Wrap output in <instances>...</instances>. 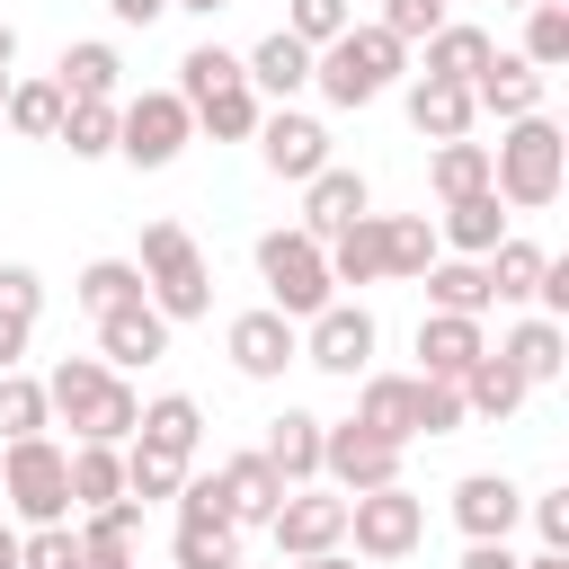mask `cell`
<instances>
[{"label": "cell", "instance_id": "4fadbf2b", "mask_svg": "<svg viewBox=\"0 0 569 569\" xmlns=\"http://www.w3.org/2000/svg\"><path fill=\"white\" fill-rule=\"evenodd\" d=\"M222 356H231L240 382H284V365H302V329L258 302V311H240V320L222 329Z\"/></svg>", "mask_w": 569, "mask_h": 569}, {"label": "cell", "instance_id": "f907efd6", "mask_svg": "<svg viewBox=\"0 0 569 569\" xmlns=\"http://www.w3.org/2000/svg\"><path fill=\"white\" fill-rule=\"evenodd\" d=\"M525 516H533L542 551H569V489H542V498H525Z\"/></svg>", "mask_w": 569, "mask_h": 569}, {"label": "cell", "instance_id": "bcb514c9", "mask_svg": "<svg viewBox=\"0 0 569 569\" xmlns=\"http://www.w3.org/2000/svg\"><path fill=\"white\" fill-rule=\"evenodd\" d=\"M445 18H453L445 0H382V18H373V27H382L391 44H427V36L445 27Z\"/></svg>", "mask_w": 569, "mask_h": 569}, {"label": "cell", "instance_id": "d6a6232c", "mask_svg": "<svg viewBox=\"0 0 569 569\" xmlns=\"http://www.w3.org/2000/svg\"><path fill=\"white\" fill-rule=\"evenodd\" d=\"M320 258H329V284H382V213H356Z\"/></svg>", "mask_w": 569, "mask_h": 569}, {"label": "cell", "instance_id": "f546056e", "mask_svg": "<svg viewBox=\"0 0 569 569\" xmlns=\"http://www.w3.org/2000/svg\"><path fill=\"white\" fill-rule=\"evenodd\" d=\"M418 284H427V311H453V320H489V311H498V302H489V267H480V258H436Z\"/></svg>", "mask_w": 569, "mask_h": 569}, {"label": "cell", "instance_id": "3957f363", "mask_svg": "<svg viewBox=\"0 0 569 569\" xmlns=\"http://www.w3.org/2000/svg\"><path fill=\"white\" fill-rule=\"evenodd\" d=\"M133 267H142V302H151L169 329L213 311V267H204V249H196L187 222H169V213L142 222V258H133Z\"/></svg>", "mask_w": 569, "mask_h": 569}, {"label": "cell", "instance_id": "4316f807", "mask_svg": "<svg viewBox=\"0 0 569 569\" xmlns=\"http://www.w3.org/2000/svg\"><path fill=\"white\" fill-rule=\"evenodd\" d=\"M498 240H507V213H498V196H489V187L436 213V249H445V258H489Z\"/></svg>", "mask_w": 569, "mask_h": 569}, {"label": "cell", "instance_id": "03108f58", "mask_svg": "<svg viewBox=\"0 0 569 569\" xmlns=\"http://www.w3.org/2000/svg\"><path fill=\"white\" fill-rule=\"evenodd\" d=\"M0 89H9V80H0Z\"/></svg>", "mask_w": 569, "mask_h": 569}, {"label": "cell", "instance_id": "60d3db41", "mask_svg": "<svg viewBox=\"0 0 569 569\" xmlns=\"http://www.w3.org/2000/svg\"><path fill=\"white\" fill-rule=\"evenodd\" d=\"M516 53L551 80V71L569 62V9H560V0H533V9H525V44H516Z\"/></svg>", "mask_w": 569, "mask_h": 569}, {"label": "cell", "instance_id": "1f68e13d", "mask_svg": "<svg viewBox=\"0 0 569 569\" xmlns=\"http://www.w3.org/2000/svg\"><path fill=\"white\" fill-rule=\"evenodd\" d=\"M436 258H445V249H436V213H382V276L418 284Z\"/></svg>", "mask_w": 569, "mask_h": 569}, {"label": "cell", "instance_id": "5bb4252c", "mask_svg": "<svg viewBox=\"0 0 569 569\" xmlns=\"http://www.w3.org/2000/svg\"><path fill=\"white\" fill-rule=\"evenodd\" d=\"M445 507H453V525H462V542H507V533L525 525V489H516L507 471H462Z\"/></svg>", "mask_w": 569, "mask_h": 569}, {"label": "cell", "instance_id": "d4e9b609", "mask_svg": "<svg viewBox=\"0 0 569 569\" xmlns=\"http://www.w3.org/2000/svg\"><path fill=\"white\" fill-rule=\"evenodd\" d=\"M213 489H222V516L249 533V525H267L276 507H284V480L267 471V453H231L222 471H213Z\"/></svg>", "mask_w": 569, "mask_h": 569}, {"label": "cell", "instance_id": "d590c367", "mask_svg": "<svg viewBox=\"0 0 569 569\" xmlns=\"http://www.w3.org/2000/svg\"><path fill=\"white\" fill-rule=\"evenodd\" d=\"M187 116H196V133H213V142H249V133H258V116H267V98H258L249 80H231V89L196 98Z\"/></svg>", "mask_w": 569, "mask_h": 569}, {"label": "cell", "instance_id": "91938a15", "mask_svg": "<svg viewBox=\"0 0 569 569\" xmlns=\"http://www.w3.org/2000/svg\"><path fill=\"white\" fill-rule=\"evenodd\" d=\"M525 569H569V551H533V560H525Z\"/></svg>", "mask_w": 569, "mask_h": 569}, {"label": "cell", "instance_id": "f35d334b", "mask_svg": "<svg viewBox=\"0 0 569 569\" xmlns=\"http://www.w3.org/2000/svg\"><path fill=\"white\" fill-rule=\"evenodd\" d=\"M427 187H436L445 204L480 196V187H489V142H436V160H427Z\"/></svg>", "mask_w": 569, "mask_h": 569}, {"label": "cell", "instance_id": "8fae6325", "mask_svg": "<svg viewBox=\"0 0 569 569\" xmlns=\"http://www.w3.org/2000/svg\"><path fill=\"white\" fill-rule=\"evenodd\" d=\"M249 142H258L267 178H284V187H311V178L329 169V124H320V116H302V107H267Z\"/></svg>", "mask_w": 569, "mask_h": 569}, {"label": "cell", "instance_id": "db71d44e", "mask_svg": "<svg viewBox=\"0 0 569 569\" xmlns=\"http://www.w3.org/2000/svg\"><path fill=\"white\" fill-rule=\"evenodd\" d=\"M27 338H36L27 320H0V373H18V365H27Z\"/></svg>", "mask_w": 569, "mask_h": 569}, {"label": "cell", "instance_id": "7dc6e473", "mask_svg": "<svg viewBox=\"0 0 569 569\" xmlns=\"http://www.w3.org/2000/svg\"><path fill=\"white\" fill-rule=\"evenodd\" d=\"M18 569H80V533L71 525H27L18 533Z\"/></svg>", "mask_w": 569, "mask_h": 569}, {"label": "cell", "instance_id": "be15d7a7", "mask_svg": "<svg viewBox=\"0 0 569 569\" xmlns=\"http://www.w3.org/2000/svg\"><path fill=\"white\" fill-rule=\"evenodd\" d=\"M445 9H453V0H445Z\"/></svg>", "mask_w": 569, "mask_h": 569}, {"label": "cell", "instance_id": "e0dca14e", "mask_svg": "<svg viewBox=\"0 0 569 569\" xmlns=\"http://www.w3.org/2000/svg\"><path fill=\"white\" fill-rule=\"evenodd\" d=\"M356 427H373L382 445H418V373H356Z\"/></svg>", "mask_w": 569, "mask_h": 569}, {"label": "cell", "instance_id": "603a6c76", "mask_svg": "<svg viewBox=\"0 0 569 569\" xmlns=\"http://www.w3.org/2000/svg\"><path fill=\"white\" fill-rule=\"evenodd\" d=\"M409 124H418L427 142H471L480 107H471L462 80H427V71H409Z\"/></svg>", "mask_w": 569, "mask_h": 569}, {"label": "cell", "instance_id": "44dd1931", "mask_svg": "<svg viewBox=\"0 0 569 569\" xmlns=\"http://www.w3.org/2000/svg\"><path fill=\"white\" fill-rule=\"evenodd\" d=\"M320 427H329V418H311V409H276V418H267V445H258V453H267V471H276L284 489H311V480H320Z\"/></svg>", "mask_w": 569, "mask_h": 569}, {"label": "cell", "instance_id": "94428289", "mask_svg": "<svg viewBox=\"0 0 569 569\" xmlns=\"http://www.w3.org/2000/svg\"><path fill=\"white\" fill-rule=\"evenodd\" d=\"M80 569H133V560H98V551H80Z\"/></svg>", "mask_w": 569, "mask_h": 569}, {"label": "cell", "instance_id": "ba28073f", "mask_svg": "<svg viewBox=\"0 0 569 569\" xmlns=\"http://www.w3.org/2000/svg\"><path fill=\"white\" fill-rule=\"evenodd\" d=\"M347 542H356V560H409V551L427 542V498H418L409 480L347 498Z\"/></svg>", "mask_w": 569, "mask_h": 569}, {"label": "cell", "instance_id": "52a82bcc", "mask_svg": "<svg viewBox=\"0 0 569 569\" xmlns=\"http://www.w3.org/2000/svg\"><path fill=\"white\" fill-rule=\"evenodd\" d=\"M187 142H196V116H187L178 89H133V98H116V160L169 169Z\"/></svg>", "mask_w": 569, "mask_h": 569}, {"label": "cell", "instance_id": "2e32d148", "mask_svg": "<svg viewBox=\"0 0 569 569\" xmlns=\"http://www.w3.org/2000/svg\"><path fill=\"white\" fill-rule=\"evenodd\" d=\"M480 356H489V329L480 320H453V311H427L418 320V382H462Z\"/></svg>", "mask_w": 569, "mask_h": 569}, {"label": "cell", "instance_id": "d6986e66", "mask_svg": "<svg viewBox=\"0 0 569 569\" xmlns=\"http://www.w3.org/2000/svg\"><path fill=\"white\" fill-rule=\"evenodd\" d=\"M160 356H169V320L151 302H124V311L98 320V365L107 373H133V365H160Z\"/></svg>", "mask_w": 569, "mask_h": 569}, {"label": "cell", "instance_id": "680465c9", "mask_svg": "<svg viewBox=\"0 0 569 569\" xmlns=\"http://www.w3.org/2000/svg\"><path fill=\"white\" fill-rule=\"evenodd\" d=\"M293 569H356L347 551H320V560H293Z\"/></svg>", "mask_w": 569, "mask_h": 569}, {"label": "cell", "instance_id": "30bf717a", "mask_svg": "<svg viewBox=\"0 0 569 569\" xmlns=\"http://www.w3.org/2000/svg\"><path fill=\"white\" fill-rule=\"evenodd\" d=\"M320 480H329L338 498H365V489H391V480H400V445H382L373 427H356V418H338V427H320Z\"/></svg>", "mask_w": 569, "mask_h": 569}, {"label": "cell", "instance_id": "6f0895ef", "mask_svg": "<svg viewBox=\"0 0 569 569\" xmlns=\"http://www.w3.org/2000/svg\"><path fill=\"white\" fill-rule=\"evenodd\" d=\"M0 569H18V525H0Z\"/></svg>", "mask_w": 569, "mask_h": 569}, {"label": "cell", "instance_id": "ffe728a7", "mask_svg": "<svg viewBox=\"0 0 569 569\" xmlns=\"http://www.w3.org/2000/svg\"><path fill=\"white\" fill-rule=\"evenodd\" d=\"M133 445H151V453H169V462H196V445H204V400H196V391H160V400H142Z\"/></svg>", "mask_w": 569, "mask_h": 569}, {"label": "cell", "instance_id": "83f0119b", "mask_svg": "<svg viewBox=\"0 0 569 569\" xmlns=\"http://www.w3.org/2000/svg\"><path fill=\"white\" fill-rule=\"evenodd\" d=\"M489 53H498V36H489V27L445 18V27L427 36V80H462V89H471V80L489 71Z\"/></svg>", "mask_w": 569, "mask_h": 569}, {"label": "cell", "instance_id": "cb8c5ba5", "mask_svg": "<svg viewBox=\"0 0 569 569\" xmlns=\"http://www.w3.org/2000/svg\"><path fill=\"white\" fill-rule=\"evenodd\" d=\"M498 356L525 373V391H542V382H560V373H569V329H560V320H542V311H525V320L498 338Z\"/></svg>", "mask_w": 569, "mask_h": 569}, {"label": "cell", "instance_id": "ab89813d", "mask_svg": "<svg viewBox=\"0 0 569 569\" xmlns=\"http://www.w3.org/2000/svg\"><path fill=\"white\" fill-rule=\"evenodd\" d=\"M71 533H80V551H98V560H133V542H142V507H133V498H116V507H89Z\"/></svg>", "mask_w": 569, "mask_h": 569}, {"label": "cell", "instance_id": "f1b7e54d", "mask_svg": "<svg viewBox=\"0 0 569 569\" xmlns=\"http://www.w3.org/2000/svg\"><path fill=\"white\" fill-rule=\"evenodd\" d=\"M53 124H62V89H53V71H27V80L0 89V133H18V142H53Z\"/></svg>", "mask_w": 569, "mask_h": 569}, {"label": "cell", "instance_id": "9c48e42d", "mask_svg": "<svg viewBox=\"0 0 569 569\" xmlns=\"http://www.w3.org/2000/svg\"><path fill=\"white\" fill-rule=\"evenodd\" d=\"M373 347H382V320H373L365 302H329V311L302 320V365H320V373H338V382L373 373Z\"/></svg>", "mask_w": 569, "mask_h": 569}, {"label": "cell", "instance_id": "11a10c76", "mask_svg": "<svg viewBox=\"0 0 569 569\" xmlns=\"http://www.w3.org/2000/svg\"><path fill=\"white\" fill-rule=\"evenodd\" d=\"M9 62H18V27L0 18V80H9Z\"/></svg>", "mask_w": 569, "mask_h": 569}, {"label": "cell", "instance_id": "836d02e7", "mask_svg": "<svg viewBox=\"0 0 569 569\" xmlns=\"http://www.w3.org/2000/svg\"><path fill=\"white\" fill-rule=\"evenodd\" d=\"M71 302H80L89 320H107V311L142 302V267H133V258H89V267L71 276Z\"/></svg>", "mask_w": 569, "mask_h": 569}, {"label": "cell", "instance_id": "ee69618b", "mask_svg": "<svg viewBox=\"0 0 569 569\" xmlns=\"http://www.w3.org/2000/svg\"><path fill=\"white\" fill-rule=\"evenodd\" d=\"M53 427V409H44V382L36 373H0V445H18V436H44Z\"/></svg>", "mask_w": 569, "mask_h": 569}, {"label": "cell", "instance_id": "74e56055", "mask_svg": "<svg viewBox=\"0 0 569 569\" xmlns=\"http://www.w3.org/2000/svg\"><path fill=\"white\" fill-rule=\"evenodd\" d=\"M542 258H551L542 240H516V231H507V240L480 258V267H489V302H533V284H542Z\"/></svg>", "mask_w": 569, "mask_h": 569}, {"label": "cell", "instance_id": "681fc988", "mask_svg": "<svg viewBox=\"0 0 569 569\" xmlns=\"http://www.w3.org/2000/svg\"><path fill=\"white\" fill-rule=\"evenodd\" d=\"M462 427V391L453 382H418V436H453Z\"/></svg>", "mask_w": 569, "mask_h": 569}, {"label": "cell", "instance_id": "7c38bea8", "mask_svg": "<svg viewBox=\"0 0 569 569\" xmlns=\"http://www.w3.org/2000/svg\"><path fill=\"white\" fill-rule=\"evenodd\" d=\"M267 533H276V551L284 560H320V551H347V498L338 489H284V507L267 516Z\"/></svg>", "mask_w": 569, "mask_h": 569}, {"label": "cell", "instance_id": "f5cc1de1", "mask_svg": "<svg viewBox=\"0 0 569 569\" xmlns=\"http://www.w3.org/2000/svg\"><path fill=\"white\" fill-rule=\"evenodd\" d=\"M107 18H116V27H160L169 0H107Z\"/></svg>", "mask_w": 569, "mask_h": 569}, {"label": "cell", "instance_id": "8992f818", "mask_svg": "<svg viewBox=\"0 0 569 569\" xmlns=\"http://www.w3.org/2000/svg\"><path fill=\"white\" fill-rule=\"evenodd\" d=\"M0 498L18 507V525H71V445L53 436L0 445Z\"/></svg>", "mask_w": 569, "mask_h": 569}, {"label": "cell", "instance_id": "c3c4849f", "mask_svg": "<svg viewBox=\"0 0 569 569\" xmlns=\"http://www.w3.org/2000/svg\"><path fill=\"white\" fill-rule=\"evenodd\" d=\"M36 311H44V276L18 267V258H0V320H27L36 329Z\"/></svg>", "mask_w": 569, "mask_h": 569}, {"label": "cell", "instance_id": "6da1fadb", "mask_svg": "<svg viewBox=\"0 0 569 569\" xmlns=\"http://www.w3.org/2000/svg\"><path fill=\"white\" fill-rule=\"evenodd\" d=\"M44 409L71 427V445H133V418H142V391L124 373H107L98 356H62L44 373Z\"/></svg>", "mask_w": 569, "mask_h": 569}, {"label": "cell", "instance_id": "7bdbcfd3", "mask_svg": "<svg viewBox=\"0 0 569 569\" xmlns=\"http://www.w3.org/2000/svg\"><path fill=\"white\" fill-rule=\"evenodd\" d=\"M196 462H169V453H151V445H124V498L133 507H160V498H178V480H187Z\"/></svg>", "mask_w": 569, "mask_h": 569}, {"label": "cell", "instance_id": "b9f144b4", "mask_svg": "<svg viewBox=\"0 0 569 569\" xmlns=\"http://www.w3.org/2000/svg\"><path fill=\"white\" fill-rule=\"evenodd\" d=\"M231 80H249L231 44H187V53H178V98H187V107L213 98V89H231Z\"/></svg>", "mask_w": 569, "mask_h": 569}, {"label": "cell", "instance_id": "4dcf8cb0", "mask_svg": "<svg viewBox=\"0 0 569 569\" xmlns=\"http://www.w3.org/2000/svg\"><path fill=\"white\" fill-rule=\"evenodd\" d=\"M453 391H462V418H489V427H507V418L525 409V373H516L498 347H489V356H480V365H471Z\"/></svg>", "mask_w": 569, "mask_h": 569}, {"label": "cell", "instance_id": "9f6ffc18", "mask_svg": "<svg viewBox=\"0 0 569 569\" xmlns=\"http://www.w3.org/2000/svg\"><path fill=\"white\" fill-rule=\"evenodd\" d=\"M169 9H187V18H222L231 0H169Z\"/></svg>", "mask_w": 569, "mask_h": 569}, {"label": "cell", "instance_id": "8d00e7d4", "mask_svg": "<svg viewBox=\"0 0 569 569\" xmlns=\"http://www.w3.org/2000/svg\"><path fill=\"white\" fill-rule=\"evenodd\" d=\"M53 142H62L71 160H107V151H116V98H62Z\"/></svg>", "mask_w": 569, "mask_h": 569}, {"label": "cell", "instance_id": "e575fe53", "mask_svg": "<svg viewBox=\"0 0 569 569\" xmlns=\"http://www.w3.org/2000/svg\"><path fill=\"white\" fill-rule=\"evenodd\" d=\"M124 498V445H71V516Z\"/></svg>", "mask_w": 569, "mask_h": 569}, {"label": "cell", "instance_id": "6125c7cd", "mask_svg": "<svg viewBox=\"0 0 569 569\" xmlns=\"http://www.w3.org/2000/svg\"><path fill=\"white\" fill-rule=\"evenodd\" d=\"M498 9H533V0H498Z\"/></svg>", "mask_w": 569, "mask_h": 569}, {"label": "cell", "instance_id": "e7e4bbea", "mask_svg": "<svg viewBox=\"0 0 569 569\" xmlns=\"http://www.w3.org/2000/svg\"><path fill=\"white\" fill-rule=\"evenodd\" d=\"M240 569H249V560H240Z\"/></svg>", "mask_w": 569, "mask_h": 569}, {"label": "cell", "instance_id": "816d5d0a", "mask_svg": "<svg viewBox=\"0 0 569 569\" xmlns=\"http://www.w3.org/2000/svg\"><path fill=\"white\" fill-rule=\"evenodd\" d=\"M453 569H525V560H516L507 542H462V560H453Z\"/></svg>", "mask_w": 569, "mask_h": 569}, {"label": "cell", "instance_id": "7a4b0ae2", "mask_svg": "<svg viewBox=\"0 0 569 569\" xmlns=\"http://www.w3.org/2000/svg\"><path fill=\"white\" fill-rule=\"evenodd\" d=\"M560 187H569V133L551 116L507 124L498 151H489V196L516 204V213H542V204H560Z\"/></svg>", "mask_w": 569, "mask_h": 569}, {"label": "cell", "instance_id": "7402d4cb", "mask_svg": "<svg viewBox=\"0 0 569 569\" xmlns=\"http://www.w3.org/2000/svg\"><path fill=\"white\" fill-rule=\"evenodd\" d=\"M240 71H249V89H258V98L293 107V98L311 89V44H293V36L276 27V36H258V44L240 53Z\"/></svg>", "mask_w": 569, "mask_h": 569}, {"label": "cell", "instance_id": "9a60e30c", "mask_svg": "<svg viewBox=\"0 0 569 569\" xmlns=\"http://www.w3.org/2000/svg\"><path fill=\"white\" fill-rule=\"evenodd\" d=\"M356 213H373V187H365V169H338V160H329V169L302 187V222H293V231L329 249V240H338Z\"/></svg>", "mask_w": 569, "mask_h": 569}, {"label": "cell", "instance_id": "484cf974", "mask_svg": "<svg viewBox=\"0 0 569 569\" xmlns=\"http://www.w3.org/2000/svg\"><path fill=\"white\" fill-rule=\"evenodd\" d=\"M53 89H62V98H124V53H116L107 36H80V44H62V62H53Z\"/></svg>", "mask_w": 569, "mask_h": 569}, {"label": "cell", "instance_id": "ac0fdd59", "mask_svg": "<svg viewBox=\"0 0 569 569\" xmlns=\"http://www.w3.org/2000/svg\"><path fill=\"white\" fill-rule=\"evenodd\" d=\"M542 71L525 62V53H489V71L471 80V107L480 116H498V124H525V116H542Z\"/></svg>", "mask_w": 569, "mask_h": 569}, {"label": "cell", "instance_id": "5b68a950", "mask_svg": "<svg viewBox=\"0 0 569 569\" xmlns=\"http://www.w3.org/2000/svg\"><path fill=\"white\" fill-rule=\"evenodd\" d=\"M258 284H267V311H284L293 329H302L311 311H329V302H338V284H329V258H320V240H302L293 222L258 231Z\"/></svg>", "mask_w": 569, "mask_h": 569}, {"label": "cell", "instance_id": "277c9868", "mask_svg": "<svg viewBox=\"0 0 569 569\" xmlns=\"http://www.w3.org/2000/svg\"><path fill=\"white\" fill-rule=\"evenodd\" d=\"M400 71H409V44H391L382 27H347L338 44H320V53H311V89H320L329 107H347V116H356V107H373Z\"/></svg>", "mask_w": 569, "mask_h": 569}, {"label": "cell", "instance_id": "f6af8a7d", "mask_svg": "<svg viewBox=\"0 0 569 569\" xmlns=\"http://www.w3.org/2000/svg\"><path fill=\"white\" fill-rule=\"evenodd\" d=\"M347 27H356V0H284V36H293V44H311V53H320V44H338Z\"/></svg>", "mask_w": 569, "mask_h": 569}]
</instances>
